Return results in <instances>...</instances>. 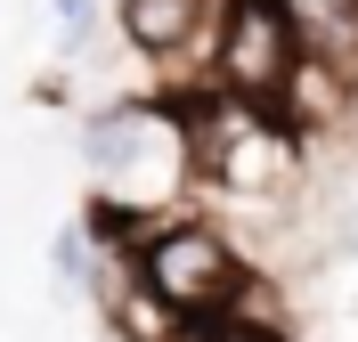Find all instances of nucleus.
<instances>
[{
	"instance_id": "nucleus-2",
	"label": "nucleus",
	"mask_w": 358,
	"mask_h": 342,
	"mask_svg": "<svg viewBox=\"0 0 358 342\" xmlns=\"http://www.w3.org/2000/svg\"><path fill=\"white\" fill-rule=\"evenodd\" d=\"M122 252H131V269L106 285V301L131 326H147V334H155V326H179V334L196 342V334H212L220 318H236L245 294H252L236 236L212 228V220H196V212L155 220V228H131Z\"/></svg>"
},
{
	"instance_id": "nucleus-4",
	"label": "nucleus",
	"mask_w": 358,
	"mask_h": 342,
	"mask_svg": "<svg viewBox=\"0 0 358 342\" xmlns=\"http://www.w3.org/2000/svg\"><path fill=\"white\" fill-rule=\"evenodd\" d=\"M114 33H122V49H131V57H147V66L203 57V82H212L220 0H114Z\"/></svg>"
},
{
	"instance_id": "nucleus-1",
	"label": "nucleus",
	"mask_w": 358,
	"mask_h": 342,
	"mask_svg": "<svg viewBox=\"0 0 358 342\" xmlns=\"http://www.w3.org/2000/svg\"><path fill=\"white\" fill-rule=\"evenodd\" d=\"M82 163H90V212L106 228H155L179 220L187 187L203 180V147H196V106L179 98H98L82 114Z\"/></svg>"
},
{
	"instance_id": "nucleus-7",
	"label": "nucleus",
	"mask_w": 358,
	"mask_h": 342,
	"mask_svg": "<svg viewBox=\"0 0 358 342\" xmlns=\"http://www.w3.org/2000/svg\"><path fill=\"white\" fill-rule=\"evenodd\" d=\"M196 342H293V334L268 326V318H252V310H236V318H220L212 334H196Z\"/></svg>"
},
{
	"instance_id": "nucleus-6",
	"label": "nucleus",
	"mask_w": 358,
	"mask_h": 342,
	"mask_svg": "<svg viewBox=\"0 0 358 342\" xmlns=\"http://www.w3.org/2000/svg\"><path fill=\"white\" fill-rule=\"evenodd\" d=\"M49 8H57V49H66V57H82L90 33H98V0H49Z\"/></svg>"
},
{
	"instance_id": "nucleus-5",
	"label": "nucleus",
	"mask_w": 358,
	"mask_h": 342,
	"mask_svg": "<svg viewBox=\"0 0 358 342\" xmlns=\"http://www.w3.org/2000/svg\"><path fill=\"white\" fill-rule=\"evenodd\" d=\"M49 277H57V294H66V301L98 285V228H90V220H73V228L49 236Z\"/></svg>"
},
{
	"instance_id": "nucleus-3",
	"label": "nucleus",
	"mask_w": 358,
	"mask_h": 342,
	"mask_svg": "<svg viewBox=\"0 0 358 342\" xmlns=\"http://www.w3.org/2000/svg\"><path fill=\"white\" fill-rule=\"evenodd\" d=\"M310 66V41L293 24L285 0H220V41H212V98H236V106H277L293 98Z\"/></svg>"
}]
</instances>
